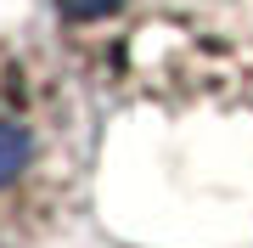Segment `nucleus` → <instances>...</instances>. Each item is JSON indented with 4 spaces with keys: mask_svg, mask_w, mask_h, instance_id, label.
<instances>
[{
    "mask_svg": "<svg viewBox=\"0 0 253 248\" xmlns=\"http://www.w3.org/2000/svg\"><path fill=\"white\" fill-rule=\"evenodd\" d=\"M73 74L163 113L253 107V0H51Z\"/></svg>",
    "mask_w": 253,
    "mask_h": 248,
    "instance_id": "nucleus-1",
    "label": "nucleus"
},
{
    "mask_svg": "<svg viewBox=\"0 0 253 248\" xmlns=\"http://www.w3.org/2000/svg\"><path fill=\"white\" fill-rule=\"evenodd\" d=\"M84 164L90 124L73 62L0 34V243H34L68 226Z\"/></svg>",
    "mask_w": 253,
    "mask_h": 248,
    "instance_id": "nucleus-2",
    "label": "nucleus"
}]
</instances>
